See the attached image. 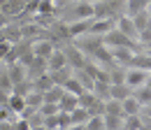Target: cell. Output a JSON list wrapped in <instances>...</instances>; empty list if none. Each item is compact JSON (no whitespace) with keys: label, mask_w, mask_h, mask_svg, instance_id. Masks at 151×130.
<instances>
[{"label":"cell","mask_w":151,"mask_h":130,"mask_svg":"<svg viewBox=\"0 0 151 130\" xmlns=\"http://www.w3.org/2000/svg\"><path fill=\"white\" fill-rule=\"evenodd\" d=\"M95 14V5L91 0H75V5L65 12L63 21L65 23H72V21H84V19H93Z\"/></svg>","instance_id":"obj_1"},{"label":"cell","mask_w":151,"mask_h":130,"mask_svg":"<svg viewBox=\"0 0 151 130\" xmlns=\"http://www.w3.org/2000/svg\"><path fill=\"white\" fill-rule=\"evenodd\" d=\"M60 49L65 51L68 65H70L72 70H81V68L86 65V60H88V58H86V54H84V51H81V49L77 47L75 42H72V44H68V47H60Z\"/></svg>","instance_id":"obj_2"},{"label":"cell","mask_w":151,"mask_h":130,"mask_svg":"<svg viewBox=\"0 0 151 130\" xmlns=\"http://www.w3.org/2000/svg\"><path fill=\"white\" fill-rule=\"evenodd\" d=\"M116 28L123 33L126 37H130V40H135V42H139V30L135 28V21H132V17H128V14H121V17L116 19Z\"/></svg>","instance_id":"obj_3"},{"label":"cell","mask_w":151,"mask_h":130,"mask_svg":"<svg viewBox=\"0 0 151 130\" xmlns=\"http://www.w3.org/2000/svg\"><path fill=\"white\" fill-rule=\"evenodd\" d=\"M56 42H51V40H47V37H40L33 42V54L37 56V58H44V60H49V56L56 51Z\"/></svg>","instance_id":"obj_4"},{"label":"cell","mask_w":151,"mask_h":130,"mask_svg":"<svg viewBox=\"0 0 151 130\" xmlns=\"http://www.w3.org/2000/svg\"><path fill=\"white\" fill-rule=\"evenodd\" d=\"M147 79H149V72H144V70H137V68H128L126 70V86H130L132 91L144 86Z\"/></svg>","instance_id":"obj_5"},{"label":"cell","mask_w":151,"mask_h":130,"mask_svg":"<svg viewBox=\"0 0 151 130\" xmlns=\"http://www.w3.org/2000/svg\"><path fill=\"white\" fill-rule=\"evenodd\" d=\"M116 28V19H93V23H91V30H88V35H98V37H105L109 30Z\"/></svg>","instance_id":"obj_6"},{"label":"cell","mask_w":151,"mask_h":130,"mask_svg":"<svg viewBox=\"0 0 151 130\" xmlns=\"http://www.w3.org/2000/svg\"><path fill=\"white\" fill-rule=\"evenodd\" d=\"M63 68H70L68 65V58H65V51L58 47L54 54L49 56V60H47V72H56V70H63Z\"/></svg>","instance_id":"obj_7"},{"label":"cell","mask_w":151,"mask_h":130,"mask_svg":"<svg viewBox=\"0 0 151 130\" xmlns=\"http://www.w3.org/2000/svg\"><path fill=\"white\" fill-rule=\"evenodd\" d=\"M91 23H93V19H84V21H72V23H68L70 40H77V37L88 35V30H91Z\"/></svg>","instance_id":"obj_8"},{"label":"cell","mask_w":151,"mask_h":130,"mask_svg":"<svg viewBox=\"0 0 151 130\" xmlns=\"http://www.w3.org/2000/svg\"><path fill=\"white\" fill-rule=\"evenodd\" d=\"M7 72H9V79H12L14 86L28 79V68L21 65V63H12V65H7Z\"/></svg>","instance_id":"obj_9"},{"label":"cell","mask_w":151,"mask_h":130,"mask_svg":"<svg viewBox=\"0 0 151 130\" xmlns=\"http://www.w3.org/2000/svg\"><path fill=\"white\" fill-rule=\"evenodd\" d=\"M0 40H7V42H12V44L21 42V40H23V30H21V26L9 23L7 28H2V30H0Z\"/></svg>","instance_id":"obj_10"},{"label":"cell","mask_w":151,"mask_h":130,"mask_svg":"<svg viewBox=\"0 0 151 130\" xmlns=\"http://www.w3.org/2000/svg\"><path fill=\"white\" fill-rule=\"evenodd\" d=\"M112 51V58L116 65H121V68H128L132 60V56H135V51H130V49H126V47H119V49H109Z\"/></svg>","instance_id":"obj_11"},{"label":"cell","mask_w":151,"mask_h":130,"mask_svg":"<svg viewBox=\"0 0 151 130\" xmlns=\"http://www.w3.org/2000/svg\"><path fill=\"white\" fill-rule=\"evenodd\" d=\"M79 107V95H72V93H63L60 102H58V109L65 111V114H72V111Z\"/></svg>","instance_id":"obj_12"},{"label":"cell","mask_w":151,"mask_h":130,"mask_svg":"<svg viewBox=\"0 0 151 130\" xmlns=\"http://www.w3.org/2000/svg\"><path fill=\"white\" fill-rule=\"evenodd\" d=\"M42 74H47V60L44 58H37L35 56V60L28 65V79L33 81V79H37V77H42Z\"/></svg>","instance_id":"obj_13"},{"label":"cell","mask_w":151,"mask_h":130,"mask_svg":"<svg viewBox=\"0 0 151 130\" xmlns=\"http://www.w3.org/2000/svg\"><path fill=\"white\" fill-rule=\"evenodd\" d=\"M128 68H137V70L151 72V56H149V54H144V51H142V54H135Z\"/></svg>","instance_id":"obj_14"},{"label":"cell","mask_w":151,"mask_h":130,"mask_svg":"<svg viewBox=\"0 0 151 130\" xmlns=\"http://www.w3.org/2000/svg\"><path fill=\"white\" fill-rule=\"evenodd\" d=\"M149 5H151V0H128L126 2V14L135 17V14L144 12V9H149Z\"/></svg>","instance_id":"obj_15"},{"label":"cell","mask_w":151,"mask_h":130,"mask_svg":"<svg viewBox=\"0 0 151 130\" xmlns=\"http://www.w3.org/2000/svg\"><path fill=\"white\" fill-rule=\"evenodd\" d=\"M95 98L98 100H102V102H107V100H112V84H107V81H95Z\"/></svg>","instance_id":"obj_16"},{"label":"cell","mask_w":151,"mask_h":130,"mask_svg":"<svg viewBox=\"0 0 151 130\" xmlns=\"http://www.w3.org/2000/svg\"><path fill=\"white\" fill-rule=\"evenodd\" d=\"M56 84L51 81V77H49V72L47 74H42V77H37V79H33V91H40V93H47V91H51Z\"/></svg>","instance_id":"obj_17"},{"label":"cell","mask_w":151,"mask_h":130,"mask_svg":"<svg viewBox=\"0 0 151 130\" xmlns=\"http://www.w3.org/2000/svg\"><path fill=\"white\" fill-rule=\"evenodd\" d=\"M130 95H132L130 86H126V84H112V100L123 102V100H128Z\"/></svg>","instance_id":"obj_18"},{"label":"cell","mask_w":151,"mask_h":130,"mask_svg":"<svg viewBox=\"0 0 151 130\" xmlns=\"http://www.w3.org/2000/svg\"><path fill=\"white\" fill-rule=\"evenodd\" d=\"M7 107L14 111L17 116H21L23 109H26V98H23V95H17V93H12V95H9V100H7Z\"/></svg>","instance_id":"obj_19"},{"label":"cell","mask_w":151,"mask_h":130,"mask_svg":"<svg viewBox=\"0 0 151 130\" xmlns=\"http://www.w3.org/2000/svg\"><path fill=\"white\" fill-rule=\"evenodd\" d=\"M132 98H135L142 107H144V105H151V86H147V84H144V86L135 88V91H132Z\"/></svg>","instance_id":"obj_20"},{"label":"cell","mask_w":151,"mask_h":130,"mask_svg":"<svg viewBox=\"0 0 151 130\" xmlns=\"http://www.w3.org/2000/svg\"><path fill=\"white\" fill-rule=\"evenodd\" d=\"M44 105V93H40V91H30L28 95H26V107H30V109H37Z\"/></svg>","instance_id":"obj_21"},{"label":"cell","mask_w":151,"mask_h":130,"mask_svg":"<svg viewBox=\"0 0 151 130\" xmlns=\"http://www.w3.org/2000/svg\"><path fill=\"white\" fill-rule=\"evenodd\" d=\"M72 72H75L72 68H63V70H56V72H49V77H51V81H54L56 86H63V84L72 77Z\"/></svg>","instance_id":"obj_22"},{"label":"cell","mask_w":151,"mask_h":130,"mask_svg":"<svg viewBox=\"0 0 151 130\" xmlns=\"http://www.w3.org/2000/svg\"><path fill=\"white\" fill-rule=\"evenodd\" d=\"M63 88H65V93H72V95H81V93H86V88L79 84V79L75 77V72H72V77L63 84Z\"/></svg>","instance_id":"obj_23"},{"label":"cell","mask_w":151,"mask_h":130,"mask_svg":"<svg viewBox=\"0 0 151 130\" xmlns=\"http://www.w3.org/2000/svg\"><path fill=\"white\" fill-rule=\"evenodd\" d=\"M121 105H123V116H135V114H139V111H142V105H139L132 95L128 98V100H123Z\"/></svg>","instance_id":"obj_24"},{"label":"cell","mask_w":151,"mask_h":130,"mask_svg":"<svg viewBox=\"0 0 151 130\" xmlns=\"http://www.w3.org/2000/svg\"><path fill=\"white\" fill-rule=\"evenodd\" d=\"M75 77L79 79V84H81L86 91H93V88H95V79L86 72V70H75Z\"/></svg>","instance_id":"obj_25"},{"label":"cell","mask_w":151,"mask_h":130,"mask_svg":"<svg viewBox=\"0 0 151 130\" xmlns=\"http://www.w3.org/2000/svg\"><path fill=\"white\" fill-rule=\"evenodd\" d=\"M126 70H128V68L112 65V68H109V81H112V84H126Z\"/></svg>","instance_id":"obj_26"},{"label":"cell","mask_w":151,"mask_h":130,"mask_svg":"<svg viewBox=\"0 0 151 130\" xmlns=\"http://www.w3.org/2000/svg\"><path fill=\"white\" fill-rule=\"evenodd\" d=\"M70 119H72V126H81V123H88L91 114H88V109H84V107H77V109L70 114Z\"/></svg>","instance_id":"obj_27"},{"label":"cell","mask_w":151,"mask_h":130,"mask_svg":"<svg viewBox=\"0 0 151 130\" xmlns=\"http://www.w3.org/2000/svg\"><path fill=\"white\" fill-rule=\"evenodd\" d=\"M0 88H2L5 93H9V95H12V91H14V84H12V79H9L7 65H2V68H0Z\"/></svg>","instance_id":"obj_28"},{"label":"cell","mask_w":151,"mask_h":130,"mask_svg":"<svg viewBox=\"0 0 151 130\" xmlns=\"http://www.w3.org/2000/svg\"><path fill=\"white\" fill-rule=\"evenodd\" d=\"M132 21H135V28H137V30L142 33V30H144V28L149 26V21H151V12H149V9H144V12L135 14V17H132Z\"/></svg>","instance_id":"obj_29"},{"label":"cell","mask_w":151,"mask_h":130,"mask_svg":"<svg viewBox=\"0 0 151 130\" xmlns=\"http://www.w3.org/2000/svg\"><path fill=\"white\" fill-rule=\"evenodd\" d=\"M123 119L126 116H109V114H105V130H123Z\"/></svg>","instance_id":"obj_30"},{"label":"cell","mask_w":151,"mask_h":130,"mask_svg":"<svg viewBox=\"0 0 151 130\" xmlns=\"http://www.w3.org/2000/svg\"><path fill=\"white\" fill-rule=\"evenodd\" d=\"M105 114H109V116H123V105L119 100H107L105 102Z\"/></svg>","instance_id":"obj_31"},{"label":"cell","mask_w":151,"mask_h":130,"mask_svg":"<svg viewBox=\"0 0 151 130\" xmlns=\"http://www.w3.org/2000/svg\"><path fill=\"white\" fill-rule=\"evenodd\" d=\"M63 93H65L63 86H54L51 91L44 93V102H54V105H58V102H60V98H63Z\"/></svg>","instance_id":"obj_32"},{"label":"cell","mask_w":151,"mask_h":130,"mask_svg":"<svg viewBox=\"0 0 151 130\" xmlns=\"http://www.w3.org/2000/svg\"><path fill=\"white\" fill-rule=\"evenodd\" d=\"M95 102H98V98H95L93 91H86V93L79 95V107H84V109H91Z\"/></svg>","instance_id":"obj_33"},{"label":"cell","mask_w":151,"mask_h":130,"mask_svg":"<svg viewBox=\"0 0 151 130\" xmlns=\"http://www.w3.org/2000/svg\"><path fill=\"white\" fill-rule=\"evenodd\" d=\"M139 128H142V116L139 114L123 119V130H139Z\"/></svg>","instance_id":"obj_34"},{"label":"cell","mask_w":151,"mask_h":130,"mask_svg":"<svg viewBox=\"0 0 151 130\" xmlns=\"http://www.w3.org/2000/svg\"><path fill=\"white\" fill-rule=\"evenodd\" d=\"M30 91H33V81H30V79H26V81H21V84H17V86H14V91H12V93H17V95H23V98H26V95H28Z\"/></svg>","instance_id":"obj_35"},{"label":"cell","mask_w":151,"mask_h":130,"mask_svg":"<svg viewBox=\"0 0 151 130\" xmlns=\"http://www.w3.org/2000/svg\"><path fill=\"white\" fill-rule=\"evenodd\" d=\"M86 128L88 130H105V116H91Z\"/></svg>","instance_id":"obj_36"},{"label":"cell","mask_w":151,"mask_h":130,"mask_svg":"<svg viewBox=\"0 0 151 130\" xmlns=\"http://www.w3.org/2000/svg\"><path fill=\"white\" fill-rule=\"evenodd\" d=\"M58 105H54V102H44V105H42V107H40V114H42V116H44V119H47V116H54V114H58Z\"/></svg>","instance_id":"obj_37"},{"label":"cell","mask_w":151,"mask_h":130,"mask_svg":"<svg viewBox=\"0 0 151 130\" xmlns=\"http://www.w3.org/2000/svg\"><path fill=\"white\" fill-rule=\"evenodd\" d=\"M9 23H12V19L7 17V14H5V12H0V30H2V28H7V26H9Z\"/></svg>","instance_id":"obj_38"},{"label":"cell","mask_w":151,"mask_h":130,"mask_svg":"<svg viewBox=\"0 0 151 130\" xmlns=\"http://www.w3.org/2000/svg\"><path fill=\"white\" fill-rule=\"evenodd\" d=\"M139 116H142V119H149V121H151V105H144V107H142V111H139Z\"/></svg>","instance_id":"obj_39"},{"label":"cell","mask_w":151,"mask_h":130,"mask_svg":"<svg viewBox=\"0 0 151 130\" xmlns=\"http://www.w3.org/2000/svg\"><path fill=\"white\" fill-rule=\"evenodd\" d=\"M7 100H9V93H5L2 88H0V107H5V105H7Z\"/></svg>","instance_id":"obj_40"},{"label":"cell","mask_w":151,"mask_h":130,"mask_svg":"<svg viewBox=\"0 0 151 130\" xmlns=\"http://www.w3.org/2000/svg\"><path fill=\"white\" fill-rule=\"evenodd\" d=\"M68 130H88V128H86V123H81V126H70Z\"/></svg>","instance_id":"obj_41"},{"label":"cell","mask_w":151,"mask_h":130,"mask_svg":"<svg viewBox=\"0 0 151 130\" xmlns=\"http://www.w3.org/2000/svg\"><path fill=\"white\" fill-rule=\"evenodd\" d=\"M144 54L151 56V42H147V44H144Z\"/></svg>","instance_id":"obj_42"},{"label":"cell","mask_w":151,"mask_h":130,"mask_svg":"<svg viewBox=\"0 0 151 130\" xmlns=\"http://www.w3.org/2000/svg\"><path fill=\"white\" fill-rule=\"evenodd\" d=\"M147 86H151V72H149V79H147Z\"/></svg>","instance_id":"obj_43"},{"label":"cell","mask_w":151,"mask_h":130,"mask_svg":"<svg viewBox=\"0 0 151 130\" xmlns=\"http://www.w3.org/2000/svg\"><path fill=\"white\" fill-rule=\"evenodd\" d=\"M91 2H105V0H91Z\"/></svg>","instance_id":"obj_44"},{"label":"cell","mask_w":151,"mask_h":130,"mask_svg":"<svg viewBox=\"0 0 151 130\" xmlns=\"http://www.w3.org/2000/svg\"><path fill=\"white\" fill-rule=\"evenodd\" d=\"M149 12H151V5H149Z\"/></svg>","instance_id":"obj_45"},{"label":"cell","mask_w":151,"mask_h":130,"mask_svg":"<svg viewBox=\"0 0 151 130\" xmlns=\"http://www.w3.org/2000/svg\"><path fill=\"white\" fill-rule=\"evenodd\" d=\"M0 68H2V63H0Z\"/></svg>","instance_id":"obj_46"}]
</instances>
